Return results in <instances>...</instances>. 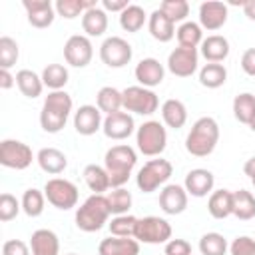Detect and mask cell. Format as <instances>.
Returning a JSON list of instances; mask_svg holds the SVG:
<instances>
[{
  "instance_id": "obj_5",
  "label": "cell",
  "mask_w": 255,
  "mask_h": 255,
  "mask_svg": "<svg viewBox=\"0 0 255 255\" xmlns=\"http://www.w3.org/2000/svg\"><path fill=\"white\" fill-rule=\"evenodd\" d=\"M135 143L143 155L147 157L159 155L167 145V131L163 124H159L157 120L143 122L135 131Z\"/></svg>"
},
{
  "instance_id": "obj_38",
  "label": "cell",
  "mask_w": 255,
  "mask_h": 255,
  "mask_svg": "<svg viewBox=\"0 0 255 255\" xmlns=\"http://www.w3.org/2000/svg\"><path fill=\"white\" fill-rule=\"evenodd\" d=\"M94 6H98V4L96 2H84V0H58L54 4L56 14L66 18V20H74V18H78L80 14H84L86 10H90Z\"/></svg>"
},
{
  "instance_id": "obj_41",
  "label": "cell",
  "mask_w": 255,
  "mask_h": 255,
  "mask_svg": "<svg viewBox=\"0 0 255 255\" xmlns=\"http://www.w3.org/2000/svg\"><path fill=\"white\" fill-rule=\"evenodd\" d=\"M44 203H46V195L40 191V189H26L24 195H22V211L28 215V217H38L42 215L44 211Z\"/></svg>"
},
{
  "instance_id": "obj_56",
  "label": "cell",
  "mask_w": 255,
  "mask_h": 255,
  "mask_svg": "<svg viewBox=\"0 0 255 255\" xmlns=\"http://www.w3.org/2000/svg\"><path fill=\"white\" fill-rule=\"evenodd\" d=\"M68 255H78V253H68Z\"/></svg>"
},
{
  "instance_id": "obj_11",
  "label": "cell",
  "mask_w": 255,
  "mask_h": 255,
  "mask_svg": "<svg viewBox=\"0 0 255 255\" xmlns=\"http://www.w3.org/2000/svg\"><path fill=\"white\" fill-rule=\"evenodd\" d=\"M34 155L28 143L18 139H2L0 143V163L8 169H26L30 167Z\"/></svg>"
},
{
  "instance_id": "obj_27",
  "label": "cell",
  "mask_w": 255,
  "mask_h": 255,
  "mask_svg": "<svg viewBox=\"0 0 255 255\" xmlns=\"http://www.w3.org/2000/svg\"><path fill=\"white\" fill-rule=\"evenodd\" d=\"M161 120L167 128L171 129H179L185 126L187 122V108L181 100H175V98H169L161 104Z\"/></svg>"
},
{
  "instance_id": "obj_9",
  "label": "cell",
  "mask_w": 255,
  "mask_h": 255,
  "mask_svg": "<svg viewBox=\"0 0 255 255\" xmlns=\"http://www.w3.org/2000/svg\"><path fill=\"white\" fill-rule=\"evenodd\" d=\"M139 243H147V245H159V243H167L171 239V225L157 215H147L137 219V227H135V235H133Z\"/></svg>"
},
{
  "instance_id": "obj_6",
  "label": "cell",
  "mask_w": 255,
  "mask_h": 255,
  "mask_svg": "<svg viewBox=\"0 0 255 255\" xmlns=\"http://www.w3.org/2000/svg\"><path fill=\"white\" fill-rule=\"evenodd\" d=\"M171 163L163 157H157V159H149L143 163V167L137 171V177H135V183L139 187V191L143 193H151L155 191L157 187H161L169 177H171Z\"/></svg>"
},
{
  "instance_id": "obj_42",
  "label": "cell",
  "mask_w": 255,
  "mask_h": 255,
  "mask_svg": "<svg viewBox=\"0 0 255 255\" xmlns=\"http://www.w3.org/2000/svg\"><path fill=\"white\" fill-rule=\"evenodd\" d=\"M106 197H108L112 215H126L131 207V193L126 187H116Z\"/></svg>"
},
{
  "instance_id": "obj_26",
  "label": "cell",
  "mask_w": 255,
  "mask_h": 255,
  "mask_svg": "<svg viewBox=\"0 0 255 255\" xmlns=\"http://www.w3.org/2000/svg\"><path fill=\"white\" fill-rule=\"evenodd\" d=\"M82 28L88 38H98L108 30V12L100 6H94L82 14Z\"/></svg>"
},
{
  "instance_id": "obj_13",
  "label": "cell",
  "mask_w": 255,
  "mask_h": 255,
  "mask_svg": "<svg viewBox=\"0 0 255 255\" xmlns=\"http://www.w3.org/2000/svg\"><path fill=\"white\" fill-rule=\"evenodd\" d=\"M197 64H199L197 48L177 46L167 56V70L173 76H177V78H189V76H193L195 70H197Z\"/></svg>"
},
{
  "instance_id": "obj_47",
  "label": "cell",
  "mask_w": 255,
  "mask_h": 255,
  "mask_svg": "<svg viewBox=\"0 0 255 255\" xmlns=\"http://www.w3.org/2000/svg\"><path fill=\"white\" fill-rule=\"evenodd\" d=\"M163 255H191V245L185 239H169L165 243Z\"/></svg>"
},
{
  "instance_id": "obj_3",
  "label": "cell",
  "mask_w": 255,
  "mask_h": 255,
  "mask_svg": "<svg viewBox=\"0 0 255 255\" xmlns=\"http://www.w3.org/2000/svg\"><path fill=\"white\" fill-rule=\"evenodd\" d=\"M217 141H219L217 122L209 116H203L191 126V129L185 137V149L195 157H207L215 149Z\"/></svg>"
},
{
  "instance_id": "obj_4",
  "label": "cell",
  "mask_w": 255,
  "mask_h": 255,
  "mask_svg": "<svg viewBox=\"0 0 255 255\" xmlns=\"http://www.w3.org/2000/svg\"><path fill=\"white\" fill-rule=\"evenodd\" d=\"M110 203L106 195H90L78 209H76V227L86 233L100 231L110 219Z\"/></svg>"
},
{
  "instance_id": "obj_48",
  "label": "cell",
  "mask_w": 255,
  "mask_h": 255,
  "mask_svg": "<svg viewBox=\"0 0 255 255\" xmlns=\"http://www.w3.org/2000/svg\"><path fill=\"white\" fill-rule=\"evenodd\" d=\"M2 255H30V249L20 239H8L2 245Z\"/></svg>"
},
{
  "instance_id": "obj_24",
  "label": "cell",
  "mask_w": 255,
  "mask_h": 255,
  "mask_svg": "<svg viewBox=\"0 0 255 255\" xmlns=\"http://www.w3.org/2000/svg\"><path fill=\"white\" fill-rule=\"evenodd\" d=\"M201 56L211 62V64H219L229 56V42L225 36L219 34H211L201 42Z\"/></svg>"
},
{
  "instance_id": "obj_32",
  "label": "cell",
  "mask_w": 255,
  "mask_h": 255,
  "mask_svg": "<svg viewBox=\"0 0 255 255\" xmlns=\"http://www.w3.org/2000/svg\"><path fill=\"white\" fill-rule=\"evenodd\" d=\"M227 82V70L223 64H211L207 62L199 70V84L209 90H217Z\"/></svg>"
},
{
  "instance_id": "obj_21",
  "label": "cell",
  "mask_w": 255,
  "mask_h": 255,
  "mask_svg": "<svg viewBox=\"0 0 255 255\" xmlns=\"http://www.w3.org/2000/svg\"><path fill=\"white\" fill-rule=\"evenodd\" d=\"M98 255H139V241L133 237H106L98 245Z\"/></svg>"
},
{
  "instance_id": "obj_20",
  "label": "cell",
  "mask_w": 255,
  "mask_h": 255,
  "mask_svg": "<svg viewBox=\"0 0 255 255\" xmlns=\"http://www.w3.org/2000/svg\"><path fill=\"white\" fill-rule=\"evenodd\" d=\"M213 183H215V177H213V173H211L209 169L195 167V169H191V171L185 175L183 187H185V191H187L191 197H205L207 193L211 195Z\"/></svg>"
},
{
  "instance_id": "obj_46",
  "label": "cell",
  "mask_w": 255,
  "mask_h": 255,
  "mask_svg": "<svg viewBox=\"0 0 255 255\" xmlns=\"http://www.w3.org/2000/svg\"><path fill=\"white\" fill-rule=\"evenodd\" d=\"M231 255H255V239L247 235H239L229 245Z\"/></svg>"
},
{
  "instance_id": "obj_29",
  "label": "cell",
  "mask_w": 255,
  "mask_h": 255,
  "mask_svg": "<svg viewBox=\"0 0 255 255\" xmlns=\"http://www.w3.org/2000/svg\"><path fill=\"white\" fill-rule=\"evenodd\" d=\"M96 106L102 114L110 116V114H116V112H122L124 108V98H122V92L112 88V86H104L100 88V92L96 94Z\"/></svg>"
},
{
  "instance_id": "obj_8",
  "label": "cell",
  "mask_w": 255,
  "mask_h": 255,
  "mask_svg": "<svg viewBox=\"0 0 255 255\" xmlns=\"http://www.w3.org/2000/svg\"><path fill=\"white\" fill-rule=\"evenodd\" d=\"M44 195L48 199L50 205H54L56 209H62V211H68L72 207L78 205V187L68 181V179H62V177H52L46 181L44 185Z\"/></svg>"
},
{
  "instance_id": "obj_31",
  "label": "cell",
  "mask_w": 255,
  "mask_h": 255,
  "mask_svg": "<svg viewBox=\"0 0 255 255\" xmlns=\"http://www.w3.org/2000/svg\"><path fill=\"white\" fill-rule=\"evenodd\" d=\"M16 86L18 90L22 92V96L26 98H38L44 90V82H42V76H38L36 72L32 70H18L16 72Z\"/></svg>"
},
{
  "instance_id": "obj_35",
  "label": "cell",
  "mask_w": 255,
  "mask_h": 255,
  "mask_svg": "<svg viewBox=\"0 0 255 255\" xmlns=\"http://www.w3.org/2000/svg\"><path fill=\"white\" fill-rule=\"evenodd\" d=\"M253 114H255V96L249 94V92H243V94H237L235 100H233V116L237 122L249 126L251 120H253Z\"/></svg>"
},
{
  "instance_id": "obj_1",
  "label": "cell",
  "mask_w": 255,
  "mask_h": 255,
  "mask_svg": "<svg viewBox=\"0 0 255 255\" xmlns=\"http://www.w3.org/2000/svg\"><path fill=\"white\" fill-rule=\"evenodd\" d=\"M72 96L64 90L58 92H50L42 104V112H40V126L46 133H58L72 112Z\"/></svg>"
},
{
  "instance_id": "obj_39",
  "label": "cell",
  "mask_w": 255,
  "mask_h": 255,
  "mask_svg": "<svg viewBox=\"0 0 255 255\" xmlns=\"http://www.w3.org/2000/svg\"><path fill=\"white\" fill-rule=\"evenodd\" d=\"M108 227H110V233L114 237H133L135 235V227H137V217H133L129 213L114 215L112 221L108 223Z\"/></svg>"
},
{
  "instance_id": "obj_43",
  "label": "cell",
  "mask_w": 255,
  "mask_h": 255,
  "mask_svg": "<svg viewBox=\"0 0 255 255\" xmlns=\"http://www.w3.org/2000/svg\"><path fill=\"white\" fill-rule=\"evenodd\" d=\"M20 50L14 38L10 36H2L0 38V70H10L16 62H18Z\"/></svg>"
},
{
  "instance_id": "obj_52",
  "label": "cell",
  "mask_w": 255,
  "mask_h": 255,
  "mask_svg": "<svg viewBox=\"0 0 255 255\" xmlns=\"http://www.w3.org/2000/svg\"><path fill=\"white\" fill-rule=\"evenodd\" d=\"M241 6H243V14H245V16H247L251 22H255V0L243 2Z\"/></svg>"
},
{
  "instance_id": "obj_28",
  "label": "cell",
  "mask_w": 255,
  "mask_h": 255,
  "mask_svg": "<svg viewBox=\"0 0 255 255\" xmlns=\"http://www.w3.org/2000/svg\"><path fill=\"white\" fill-rule=\"evenodd\" d=\"M36 161L38 165L42 167V171L50 173V175H58L66 169L68 165V159L64 155V151L56 149V147H42L36 155Z\"/></svg>"
},
{
  "instance_id": "obj_36",
  "label": "cell",
  "mask_w": 255,
  "mask_h": 255,
  "mask_svg": "<svg viewBox=\"0 0 255 255\" xmlns=\"http://www.w3.org/2000/svg\"><path fill=\"white\" fill-rule=\"evenodd\" d=\"M147 16H145V10L137 4H129L122 14H120V26L126 30V32H139L145 24Z\"/></svg>"
},
{
  "instance_id": "obj_12",
  "label": "cell",
  "mask_w": 255,
  "mask_h": 255,
  "mask_svg": "<svg viewBox=\"0 0 255 255\" xmlns=\"http://www.w3.org/2000/svg\"><path fill=\"white\" fill-rule=\"evenodd\" d=\"M94 58V46L88 36L74 34L64 44V60L74 68H86Z\"/></svg>"
},
{
  "instance_id": "obj_25",
  "label": "cell",
  "mask_w": 255,
  "mask_h": 255,
  "mask_svg": "<svg viewBox=\"0 0 255 255\" xmlns=\"http://www.w3.org/2000/svg\"><path fill=\"white\" fill-rule=\"evenodd\" d=\"M207 211L213 219H225L233 215V191L229 189H217L211 191L207 199Z\"/></svg>"
},
{
  "instance_id": "obj_23",
  "label": "cell",
  "mask_w": 255,
  "mask_h": 255,
  "mask_svg": "<svg viewBox=\"0 0 255 255\" xmlns=\"http://www.w3.org/2000/svg\"><path fill=\"white\" fill-rule=\"evenodd\" d=\"M147 30L157 42H169L175 36V24L157 8L147 18Z\"/></svg>"
},
{
  "instance_id": "obj_54",
  "label": "cell",
  "mask_w": 255,
  "mask_h": 255,
  "mask_svg": "<svg viewBox=\"0 0 255 255\" xmlns=\"http://www.w3.org/2000/svg\"><path fill=\"white\" fill-rule=\"evenodd\" d=\"M249 128L255 131V114H253V120H251V124H249Z\"/></svg>"
},
{
  "instance_id": "obj_53",
  "label": "cell",
  "mask_w": 255,
  "mask_h": 255,
  "mask_svg": "<svg viewBox=\"0 0 255 255\" xmlns=\"http://www.w3.org/2000/svg\"><path fill=\"white\" fill-rule=\"evenodd\" d=\"M243 171H245V175H247V177L255 179V155H253V157H249V159L245 161V165H243Z\"/></svg>"
},
{
  "instance_id": "obj_17",
  "label": "cell",
  "mask_w": 255,
  "mask_h": 255,
  "mask_svg": "<svg viewBox=\"0 0 255 255\" xmlns=\"http://www.w3.org/2000/svg\"><path fill=\"white\" fill-rule=\"evenodd\" d=\"M26 14H28V22L34 28H48L52 26L54 18H56V8L50 0H24L22 2Z\"/></svg>"
},
{
  "instance_id": "obj_33",
  "label": "cell",
  "mask_w": 255,
  "mask_h": 255,
  "mask_svg": "<svg viewBox=\"0 0 255 255\" xmlns=\"http://www.w3.org/2000/svg\"><path fill=\"white\" fill-rule=\"evenodd\" d=\"M233 215L241 221L255 217V195L247 189L233 191Z\"/></svg>"
},
{
  "instance_id": "obj_15",
  "label": "cell",
  "mask_w": 255,
  "mask_h": 255,
  "mask_svg": "<svg viewBox=\"0 0 255 255\" xmlns=\"http://www.w3.org/2000/svg\"><path fill=\"white\" fill-rule=\"evenodd\" d=\"M187 197L189 193L185 191L183 185L169 183L159 191V207L167 215H179L187 209Z\"/></svg>"
},
{
  "instance_id": "obj_30",
  "label": "cell",
  "mask_w": 255,
  "mask_h": 255,
  "mask_svg": "<svg viewBox=\"0 0 255 255\" xmlns=\"http://www.w3.org/2000/svg\"><path fill=\"white\" fill-rule=\"evenodd\" d=\"M84 181H86V185H88L96 195H104V191H108V189L112 187L110 175H108L106 167L96 165V163H90V165L84 167Z\"/></svg>"
},
{
  "instance_id": "obj_22",
  "label": "cell",
  "mask_w": 255,
  "mask_h": 255,
  "mask_svg": "<svg viewBox=\"0 0 255 255\" xmlns=\"http://www.w3.org/2000/svg\"><path fill=\"white\" fill-rule=\"evenodd\" d=\"M32 255H60L58 235L50 229H36L30 237Z\"/></svg>"
},
{
  "instance_id": "obj_55",
  "label": "cell",
  "mask_w": 255,
  "mask_h": 255,
  "mask_svg": "<svg viewBox=\"0 0 255 255\" xmlns=\"http://www.w3.org/2000/svg\"><path fill=\"white\" fill-rule=\"evenodd\" d=\"M251 181H253V187H255V179H251Z\"/></svg>"
},
{
  "instance_id": "obj_45",
  "label": "cell",
  "mask_w": 255,
  "mask_h": 255,
  "mask_svg": "<svg viewBox=\"0 0 255 255\" xmlns=\"http://www.w3.org/2000/svg\"><path fill=\"white\" fill-rule=\"evenodd\" d=\"M22 209V201H18L12 193H2L0 195V221H12Z\"/></svg>"
},
{
  "instance_id": "obj_7",
  "label": "cell",
  "mask_w": 255,
  "mask_h": 255,
  "mask_svg": "<svg viewBox=\"0 0 255 255\" xmlns=\"http://www.w3.org/2000/svg\"><path fill=\"white\" fill-rule=\"evenodd\" d=\"M124 98V110L129 114H139V116H151L159 108V100L153 90L143 88V86H129L122 92Z\"/></svg>"
},
{
  "instance_id": "obj_44",
  "label": "cell",
  "mask_w": 255,
  "mask_h": 255,
  "mask_svg": "<svg viewBox=\"0 0 255 255\" xmlns=\"http://www.w3.org/2000/svg\"><path fill=\"white\" fill-rule=\"evenodd\" d=\"M159 10L175 24V22H185V18L189 16V4L185 0H163L159 4Z\"/></svg>"
},
{
  "instance_id": "obj_18",
  "label": "cell",
  "mask_w": 255,
  "mask_h": 255,
  "mask_svg": "<svg viewBox=\"0 0 255 255\" xmlns=\"http://www.w3.org/2000/svg\"><path fill=\"white\" fill-rule=\"evenodd\" d=\"M102 112L98 110V106H80L78 112L74 114V129L80 135H94L98 129H102Z\"/></svg>"
},
{
  "instance_id": "obj_50",
  "label": "cell",
  "mask_w": 255,
  "mask_h": 255,
  "mask_svg": "<svg viewBox=\"0 0 255 255\" xmlns=\"http://www.w3.org/2000/svg\"><path fill=\"white\" fill-rule=\"evenodd\" d=\"M128 6H129L128 0H102V8L106 12H120L122 14Z\"/></svg>"
},
{
  "instance_id": "obj_51",
  "label": "cell",
  "mask_w": 255,
  "mask_h": 255,
  "mask_svg": "<svg viewBox=\"0 0 255 255\" xmlns=\"http://www.w3.org/2000/svg\"><path fill=\"white\" fill-rule=\"evenodd\" d=\"M14 84H16V76H12L10 70H0V88L10 90Z\"/></svg>"
},
{
  "instance_id": "obj_19",
  "label": "cell",
  "mask_w": 255,
  "mask_h": 255,
  "mask_svg": "<svg viewBox=\"0 0 255 255\" xmlns=\"http://www.w3.org/2000/svg\"><path fill=\"white\" fill-rule=\"evenodd\" d=\"M133 74H135V80L139 82V86L151 90V88H155V86H159L163 82L165 68L155 58H143V60L137 62Z\"/></svg>"
},
{
  "instance_id": "obj_2",
  "label": "cell",
  "mask_w": 255,
  "mask_h": 255,
  "mask_svg": "<svg viewBox=\"0 0 255 255\" xmlns=\"http://www.w3.org/2000/svg\"><path fill=\"white\" fill-rule=\"evenodd\" d=\"M135 161H137V153L128 143L114 145V147H110L106 151L104 167H106V171L110 175L112 189L124 187V183H128V179L131 175V169L135 167Z\"/></svg>"
},
{
  "instance_id": "obj_14",
  "label": "cell",
  "mask_w": 255,
  "mask_h": 255,
  "mask_svg": "<svg viewBox=\"0 0 255 255\" xmlns=\"http://www.w3.org/2000/svg\"><path fill=\"white\" fill-rule=\"evenodd\" d=\"M135 129V124H133V118L128 114V112H116V114H110L104 118V124H102V131L106 133V137L110 139H126L133 133Z\"/></svg>"
},
{
  "instance_id": "obj_49",
  "label": "cell",
  "mask_w": 255,
  "mask_h": 255,
  "mask_svg": "<svg viewBox=\"0 0 255 255\" xmlns=\"http://www.w3.org/2000/svg\"><path fill=\"white\" fill-rule=\"evenodd\" d=\"M241 68L247 76L255 78V48H247L241 56Z\"/></svg>"
},
{
  "instance_id": "obj_37",
  "label": "cell",
  "mask_w": 255,
  "mask_h": 255,
  "mask_svg": "<svg viewBox=\"0 0 255 255\" xmlns=\"http://www.w3.org/2000/svg\"><path fill=\"white\" fill-rule=\"evenodd\" d=\"M42 82L52 92L62 90L68 84V70H66V66H62V64H48L42 70Z\"/></svg>"
},
{
  "instance_id": "obj_40",
  "label": "cell",
  "mask_w": 255,
  "mask_h": 255,
  "mask_svg": "<svg viewBox=\"0 0 255 255\" xmlns=\"http://www.w3.org/2000/svg\"><path fill=\"white\" fill-rule=\"evenodd\" d=\"M227 249H229L227 239L221 233L211 231V233L201 235V239H199V251H201V255H225Z\"/></svg>"
},
{
  "instance_id": "obj_10",
  "label": "cell",
  "mask_w": 255,
  "mask_h": 255,
  "mask_svg": "<svg viewBox=\"0 0 255 255\" xmlns=\"http://www.w3.org/2000/svg\"><path fill=\"white\" fill-rule=\"evenodd\" d=\"M133 50L131 44L120 36H110L100 46V60L108 68H124L131 62Z\"/></svg>"
},
{
  "instance_id": "obj_16",
  "label": "cell",
  "mask_w": 255,
  "mask_h": 255,
  "mask_svg": "<svg viewBox=\"0 0 255 255\" xmlns=\"http://www.w3.org/2000/svg\"><path fill=\"white\" fill-rule=\"evenodd\" d=\"M227 6L223 2H217V0H207L199 6V26L203 30H209V32H215L219 28L225 26L227 22Z\"/></svg>"
},
{
  "instance_id": "obj_34",
  "label": "cell",
  "mask_w": 255,
  "mask_h": 255,
  "mask_svg": "<svg viewBox=\"0 0 255 255\" xmlns=\"http://www.w3.org/2000/svg\"><path fill=\"white\" fill-rule=\"evenodd\" d=\"M175 36H177L179 46H183V48H197L203 42V28L197 22L185 20L175 30Z\"/></svg>"
}]
</instances>
